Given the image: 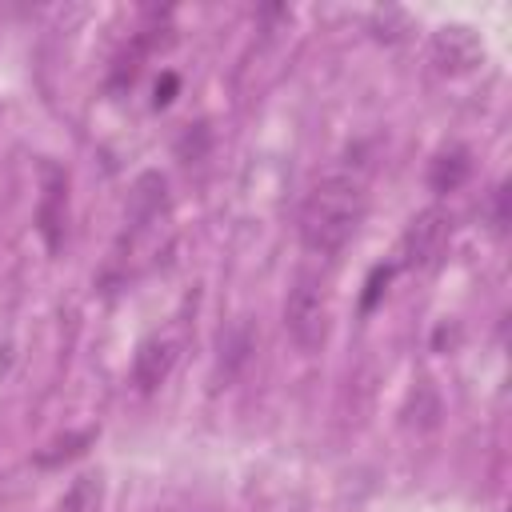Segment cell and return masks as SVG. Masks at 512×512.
<instances>
[{
	"label": "cell",
	"mask_w": 512,
	"mask_h": 512,
	"mask_svg": "<svg viewBox=\"0 0 512 512\" xmlns=\"http://www.w3.org/2000/svg\"><path fill=\"white\" fill-rule=\"evenodd\" d=\"M468 172H472V156H468V148H460V144H452V148H444L436 160H432V168H428V184H432V192H456L464 180H468Z\"/></svg>",
	"instance_id": "obj_7"
},
{
	"label": "cell",
	"mask_w": 512,
	"mask_h": 512,
	"mask_svg": "<svg viewBox=\"0 0 512 512\" xmlns=\"http://www.w3.org/2000/svg\"><path fill=\"white\" fill-rule=\"evenodd\" d=\"M176 88H180V76H176V72H164L160 84H156V100H152V104H156V108L172 104V92H176Z\"/></svg>",
	"instance_id": "obj_12"
},
{
	"label": "cell",
	"mask_w": 512,
	"mask_h": 512,
	"mask_svg": "<svg viewBox=\"0 0 512 512\" xmlns=\"http://www.w3.org/2000/svg\"><path fill=\"white\" fill-rule=\"evenodd\" d=\"M392 272H396V264H376V268L368 272V284H364V296H360V312H372V308L380 304V296H384Z\"/></svg>",
	"instance_id": "obj_10"
},
{
	"label": "cell",
	"mask_w": 512,
	"mask_h": 512,
	"mask_svg": "<svg viewBox=\"0 0 512 512\" xmlns=\"http://www.w3.org/2000/svg\"><path fill=\"white\" fill-rule=\"evenodd\" d=\"M64 200H68V176L64 168H56L52 160L40 164V208H36V224L48 248H60L64 236Z\"/></svg>",
	"instance_id": "obj_5"
},
{
	"label": "cell",
	"mask_w": 512,
	"mask_h": 512,
	"mask_svg": "<svg viewBox=\"0 0 512 512\" xmlns=\"http://www.w3.org/2000/svg\"><path fill=\"white\" fill-rule=\"evenodd\" d=\"M284 332L304 352L324 348V340H328V292H324L320 276L300 272L292 280L288 300H284Z\"/></svg>",
	"instance_id": "obj_3"
},
{
	"label": "cell",
	"mask_w": 512,
	"mask_h": 512,
	"mask_svg": "<svg viewBox=\"0 0 512 512\" xmlns=\"http://www.w3.org/2000/svg\"><path fill=\"white\" fill-rule=\"evenodd\" d=\"M432 64L444 76H468L484 64V40L468 24H444L432 32Z\"/></svg>",
	"instance_id": "obj_4"
},
{
	"label": "cell",
	"mask_w": 512,
	"mask_h": 512,
	"mask_svg": "<svg viewBox=\"0 0 512 512\" xmlns=\"http://www.w3.org/2000/svg\"><path fill=\"white\" fill-rule=\"evenodd\" d=\"M176 368V340L168 336H148L140 340L136 356H132V380L140 392H152L168 380V372Z\"/></svg>",
	"instance_id": "obj_6"
},
{
	"label": "cell",
	"mask_w": 512,
	"mask_h": 512,
	"mask_svg": "<svg viewBox=\"0 0 512 512\" xmlns=\"http://www.w3.org/2000/svg\"><path fill=\"white\" fill-rule=\"evenodd\" d=\"M452 232H456V220H452V212L444 208V204H428V208H420L412 220H408V228H404V236H400V244H396V268H412V272H424V268H436L440 264V256L448 252V244H452Z\"/></svg>",
	"instance_id": "obj_2"
},
{
	"label": "cell",
	"mask_w": 512,
	"mask_h": 512,
	"mask_svg": "<svg viewBox=\"0 0 512 512\" xmlns=\"http://www.w3.org/2000/svg\"><path fill=\"white\" fill-rule=\"evenodd\" d=\"M492 228H496L500 236L508 232V180H500L496 192H492Z\"/></svg>",
	"instance_id": "obj_11"
},
{
	"label": "cell",
	"mask_w": 512,
	"mask_h": 512,
	"mask_svg": "<svg viewBox=\"0 0 512 512\" xmlns=\"http://www.w3.org/2000/svg\"><path fill=\"white\" fill-rule=\"evenodd\" d=\"M100 504H104V480H100V472H84L68 484L60 512H100Z\"/></svg>",
	"instance_id": "obj_8"
},
{
	"label": "cell",
	"mask_w": 512,
	"mask_h": 512,
	"mask_svg": "<svg viewBox=\"0 0 512 512\" xmlns=\"http://www.w3.org/2000/svg\"><path fill=\"white\" fill-rule=\"evenodd\" d=\"M92 440H96V428H80V432H68V436H60V440H52V444L40 448L32 460H36L40 468H56V464H64V460H76Z\"/></svg>",
	"instance_id": "obj_9"
},
{
	"label": "cell",
	"mask_w": 512,
	"mask_h": 512,
	"mask_svg": "<svg viewBox=\"0 0 512 512\" xmlns=\"http://www.w3.org/2000/svg\"><path fill=\"white\" fill-rule=\"evenodd\" d=\"M368 208V180L360 168H328L300 204V240L316 256H336L360 228Z\"/></svg>",
	"instance_id": "obj_1"
}]
</instances>
